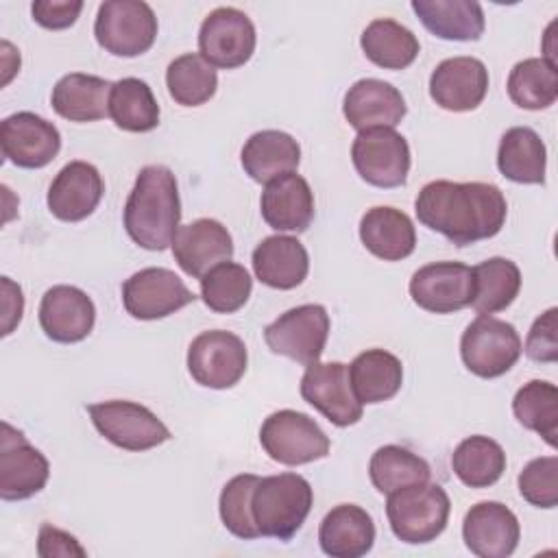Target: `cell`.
<instances>
[{"instance_id": "f1b7e54d", "label": "cell", "mask_w": 558, "mask_h": 558, "mask_svg": "<svg viewBox=\"0 0 558 558\" xmlns=\"http://www.w3.org/2000/svg\"><path fill=\"white\" fill-rule=\"evenodd\" d=\"M244 172L255 183H268L286 172H294L301 161L299 142L277 129H264L253 133L240 153Z\"/></svg>"}, {"instance_id": "30bf717a", "label": "cell", "mask_w": 558, "mask_h": 558, "mask_svg": "<svg viewBox=\"0 0 558 558\" xmlns=\"http://www.w3.org/2000/svg\"><path fill=\"white\" fill-rule=\"evenodd\" d=\"M329 314L318 303H305L283 312L264 329V340L275 355L303 366L320 360L329 338Z\"/></svg>"}, {"instance_id": "ffe728a7", "label": "cell", "mask_w": 558, "mask_h": 558, "mask_svg": "<svg viewBox=\"0 0 558 558\" xmlns=\"http://www.w3.org/2000/svg\"><path fill=\"white\" fill-rule=\"evenodd\" d=\"M488 92V70L475 57H449L429 76L432 100L453 113L473 111Z\"/></svg>"}, {"instance_id": "bcb514c9", "label": "cell", "mask_w": 558, "mask_h": 558, "mask_svg": "<svg viewBox=\"0 0 558 558\" xmlns=\"http://www.w3.org/2000/svg\"><path fill=\"white\" fill-rule=\"evenodd\" d=\"M37 554L41 558H54V556H87L85 547H81V543L76 541V536H72L65 530H59L50 523H44L39 527V536H37Z\"/></svg>"}, {"instance_id": "7402d4cb", "label": "cell", "mask_w": 558, "mask_h": 558, "mask_svg": "<svg viewBox=\"0 0 558 558\" xmlns=\"http://www.w3.org/2000/svg\"><path fill=\"white\" fill-rule=\"evenodd\" d=\"M105 194V183L96 166L87 161L65 163L48 187V209L63 222H81L94 214Z\"/></svg>"}, {"instance_id": "74e56055", "label": "cell", "mask_w": 558, "mask_h": 558, "mask_svg": "<svg viewBox=\"0 0 558 558\" xmlns=\"http://www.w3.org/2000/svg\"><path fill=\"white\" fill-rule=\"evenodd\" d=\"M368 477L377 493L390 495L399 488L429 482L432 469L418 453L401 445H384L371 456Z\"/></svg>"}, {"instance_id": "1f68e13d", "label": "cell", "mask_w": 558, "mask_h": 558, "mask_svg": "<svg viewBox=\"0 0 558 558\" xmlns=\"http://www.w3.org/2000/svg\"><path fill=\"white\" fill-rule=\"evenodd\" d=\"M497 168L514 183L543 185L547 168L545 142L530 126L508 129L499 140Z\"/></svg>"}, {"instance_id": "83f0119b", "label": "cell", "mask_w": 558, "mask_h": 558, "mask_svg": "<svg viewBox=\"0 0 558 558\" xmlns=\"http://www.w3.org/2000/svg\"><path fill=\"white\" fill-rule=\"evenodd\" d=\"M111 85L102 76L70 72L54 83L50 105L57 116L70 122H96L109 116Z\"/></svg>"}, {"instance_id": "ee69618b", "label": "cell", "mask_w": 558, "mask_h": 558, "mask_svg": "<svg viewBox=\"0 0 558 558\" xmlns=\"http://www.w3.org/2000/svg\"><path fill=\"white\" fill-rule=\"evenodd\" d=\"M523 351L530 360L554 364L558 360V310L549 307L532 323Z\"/></svg>"}, {"instance_id": "ac0fdd59", "label": "cell", "mask_w": 558, "mask_h": 558, "mask_svg": "<svg viewBox=\"0 0 558 558\" xmlns=\"http://www.w3.org/2000/svg\"><path fill=\"white\" fill-rule=\"evenodd\" d=\"M170 246L179 268L194 279H203L211 268L233 257V238L229 229L214 218L181 225Z\"/></svg>"}, {"instance_id": "2e32d148", "label": "cell", "mask_w": 558, "mask_h": 558, "mask_svg": "<svg viewBox=\"0 0 558 558\" xmlns=\"http://www.w3.org/2000/svg\"><path fill=\"white\" fill-rule=\"evenodd\" d=\"M2 157L17 168L37 170L48 166L61 150V133L33 111H17L0 122Z\"/></svg>"}, {"instance_id": "f35d334b", "label": "cell", "mask_w": 558, "mask_h": 558, "mask_svg": "<svg viewBox=\"0 0 558 558\" xmlns=\"http://www.w3.org/2000/svg\"><path fill=\"white\" fill-rule=\"evenodd\" d=\"M512 412L517 421L536 432L549 447L558 442V388L545 379H532L523 384L512 399Z\"/></svg>"}, {"instance_id": "9c48e42d", "label": "cell", "mask_w": 558, "mask_h": 558, "mask_svg": "<svg viewBox=\"0 0 558 558\" xmlns=\"http://www.w3.org/2000/svg\"><path fill=\"white\" fill-rule=\"evenodd\" d=\"M351 161L355 172L368 185L390 190L408 181L410 146L395 129L379 126L360 131L351 144Z\"/></svg>"}, {"instance_id": "4fadbf2b", "label": "cell", "mask_w": 558, "mask_h": 558, "mask_svg": "<svg viewBox=\"0 0 558 558\" xmlns=\"http://www.w3.org/2000/svg\"><path fill=\"white\" fill-rule=\"evenodd\" d=\"M196 301L183 279L168 268L150 266L133 272L122 283V305L137 320L166 318Z\"/></svg>"}, {"instance_id": "7a4b0ae2", "label": "cell", "mask_w": 558, "mask_h": 558, "mask_svg": "<svg viewBox=\"0 0 558 558\" xmlns=\"http://www.w3.org/2000/svg\"><path fill=\"white\" fill-rule=\"evenodd\" d=\"M179 185L168 166H144L124 203V229L146 251H166L181 227Z\"/></svg>"}, {"instance_id": "f546056e", "label": "cell", "mask_w": 558, "mask_h": 558, "mask_svg": "<svg viewBox=\"0 0 558 558\" xmlns=\"http://www.w3.org/2000/svg\"><path fill=\"white\" fill-rule=\"evenodd\" d=\"M421 24L447 41H477L484 35V11L475 0H412Z\"/></svg>"}, {"instance_id": "e0dca14e", "label": "cell", "mask_w": 558, "mask_h": 558, "mask_svg": "<svg viewBox=\"0 0 558 558\" xmlns=\"http://www.w3.org/2000/svg\"><path fill=\"white\" fill-rule=\"evenodd\" d=\"M412 301L432 314H453L473 301V270L462 262H432L410 279Z\"/></svg>"}, {"instance_id": "d6a6232c", "label": "cell", "mask_w": 558, "mask_h": 558, "mask_svg": "<svg viewBox=\"0 0 558 558\" xmlns=\"http://www.w3.org/2000/svg\"><path fill=\"white\" fill-rule=\"evenodd\" d=\"M364 57L384 70H403L421 52L416 35L397 20L377 17L360 35Z\"/></svg>"}, {"instance_id": "ab89813d", "label": "cell", "mask_w": 558, "mask_h": 558, "mask_svg": "<svg viewBox=\"0 0 558 558\" xmlns=\"http://www.w3.org/2000/svg\"><path fill=\"white\" fill-rule=\"evenodd\" d=\"M166 87L170 98L181 107H201L214 98L218 74L198 52H185L170 61L166 70Z\"/></svg>"}, {"instance_id": "603a6c76", "label": "cell", "mask_w": 558, "mask_h": 558, "mask_svg": "<svg viewBox=\"0 0 558 558\" xmlns=\"http://www.w3.org/2000/svg\"><path fill=\"white\" fill-rule=\"evenodd\" d=\"M408 113L401 92L381 78L355 81L342 100V116L357 133L366 129H395Z\"/></svg>"}, {"instance_id": "8fae6325", "label": "cell", "mask_w": 558, "mask_h": 558, "mask_svg": "<svg viewBox=\"0 0 558 558\" xmlns=\"http://www.w3.org/2000/svg\"><path fill=\"white\" fill-rule=\"evenodd\" d=\"M246 366V344L231 331H203L187 347V371L192 379L205 388H233L244 377Z\"/></svg>"}, {"instance_id": "277c9868", "label": "cell", "mask_w": 558, "mask_h": 558, "mask_svg": "<svg viewBox=\"0 0 558 558\" xmlns=\"http://www.w3.org/2000/svg\"><path fill=\"white\" fill-rule=\"evenodd\" d=\"M451 501L440 484L423 482L399 488L386 499V517L392 534L408 545L436 541L449 521Z\"/></svg>"}, {"instance_id": "484cf974", "label": "cell", "mask_w": 558, "mask_h": 558, "mask_svg": "<svg viewBox=\"0 0 558 558\" xmlns=\"http://www.w3.org/2000/svg\"><path fill=\"white\" fill-rule=\"evenodd\" d=\"M360 240L375 257L384 262H401L414 253L416 229L405 211L379 205L366 209L360 218Z\"/></svg>"}, {"instance_id": "5bb4252c", "label": "cell", "mask_w": 558, "mask_h": 558, "mask_svg": "<svg viewBox=\"0 0 558 558\" xmlns=\"http://www.w3.org/2000/svg\"><path fill=\"white\" fill-rule=\"evenodd\" d=\"M50 477L48 458L11 423H0V497L22 501L37 495Z\"/></svg>"}, {"instance_id": "7bdbcfd3", "label": "cell", "mask_w": 558, "mask_h": 558, "mask_svg": "<svg viewBox=\"0 0 558 558\" xmlns=\"http://www.w3.org/2000/svg\"><path fill=\"white\" fill-rule=\"evenodd\" d=\"M521 497L536 508H556L558 504V458L541 456L530 460L517 477Z\"/></svg>"}, {"instance_id": "836d02e7", "label": "cell", "mask_w": 558, "mask_h": 558, "mask_svg": "<svg viewBox=\"0 0 558 558\" xmlns=\"http://www.w3.org/2000/svg\"><path fill=\"white\" fill-rule=\"evenodd\" d=\"M473 270V301L477 314H495L514 303L521 290V270L512 259L488 257Z\"/></svg>"}, {"instance_id": "5b68a950", "label": "cell", "mask_w": 558, "mask_h": 558, "mask_svg": "<svg viewBox=\"0 0 558 558\" xmlns=\"http://www.w3.org/2000/svg\"><path fill=\"white\" fill-rule=\"evenodd\" d=\"M521 351L523 342L514 325L490 314H480L471 320L460 338L464 366L482 379L506 375L521 357Z\"/></svg>"}, {"instance_id": "3957f363", "label": "cell", "mask_w": 558, "mask_h": 558, "mask_svg": "<svg viewBox=\"0 0 558 558\" xmlns=\"http://www.w3.org/2000/svg\"><path fill=\"white\" fill-rule=\"evenodd\" d=\"M314 504L310 482L299 473L259 477L253 490V519L259 536L290 541L305 523Z\"/></svg>"}, {"instance_id": "7dc6e473", "label": "cell", "mask_w": 558, "mask_h": 558, "mask_svg": "<svg viewBox=\"0 0 558 558\" xmlns=\"http://www.w3.org/2000/svg\"><path fill=\"white\" fill-rule=\"evenodd\" d=\"M24 314L22 288L9 277H2V336H9L20 325Z\"/></svg>"}, {"instance_id": "d4e9b609", "label": "cell", "mask_w": 558, "mask_h": 558, "mask_svg": "<svg viewBox=\"0 0 558 558\" xmlns=\"http://www.w3.org/2000/svg\"><path fill=\"white\" fill-rule=\"evenodd\" d=\"M255 277L275 290H292L301 286L310 272L307 248L292 235H268L251 255Z\"/></svg>"}, {"instance_id": "44dd1931", "label": "cell", "mask_w": 558, "mask_h": 558, "mask_svg": "<svg viewBox=\"0 0 558 558\" xmlns=\"http://www.w3.org/2000/svg\"><path fill=\"white\" fill-rule=\"evenodd\" d=\"M96 323L94 301L76 286H52L39 303V325L46 338L61 344L85 340Z\"/></svg>"}, {"instance_id": "e575fe53", "label": "cell", "mask_w": 558, "mask_h": 558, "mask_svg": "<svg viewBox=\"0 0 558 558\" xmlns=\"http://www.w3.org/2000/svg\"><path fill=\"white\" fill-rule=\"evenodd\" d=\"M109 118L129 133H148L159 124V105L150 85L142 78L126 76L111 85Z\"/></svg>"}, {"instance_id": "4316f807", "label": "cell", "mask_w": 558, "mask_h": 558, "mask_svg": "<svg viewBox=\"0 0 558 558\" xmlns=\"http://www.w3.org/2000/svg\"><path fill=\"white\" fill-rule=\"evenodd\" d=\"M320 549L331 558H360L373 549V517L355 504L333 506L318 527Z\"/></svg>"}, {"instance_id": "f6af8a7d", "label": "cell", "mask_w": 558, "mask_h": 558, "mask_svg": "<svg viewBox=\"0 0 558 558\" xmlns=\"http://www.w3.org/2000/svg\"><path fill=\"white\" fill-rule=\"evenodd\" d=\"M81 11V0H37L31 4L33 20L48 31L70 28L78 20Z\"/></svg>"}, {"instance_id": "7c38bea8", "label": "cell", "mask_w": 558, "mask_h": 558, "mask_svg": "<svg viewBox=\"0 0 558 558\" xmlns=\"http://www.w3.org/2000/svg\"><path fill=\"white\" fill-rule=\"evenodd\" d=\"M255 44V24L235 7L214 9L198 28V54L220 70L244 65L253 57Z\"/></svg>"}, {"instance_id": "d6986e66", "label": "cell", "mask_w": 558, "mask_h": 558, "mask_svg": "<svg viewBox=\"0 0 558 558\" xmlns=\"http://www.w3.org/2000/svg\"><path fill=\"white\" fill-rule=\"evenodd\" d=\"M521 538L517 514L501 501H480L462 521V541L480 558H508Z\"/></svg>"}, {"instance_id": "9a60e30c", "label": "cell", "mask_w": 558, "mask_h": 558, "mask_svg": "<svg viewBox=\"0 0 558 558\" xmlns=\"http://www.w3.org/2000/svg\"><path fill=\"white\" fill-rule=\"evenodd\" d=\"M299 390L301 397L336 427H349L362 418V403L351 388L349 366L342 362L310 364L301 377Z\"/></svg>"}, {"instance_id": "60d3db41", "label": "cell", "mask_w": 558, "mask_h": 558, "mask_svg": "<svg viewBox=\"0 0 558 558\" xmlns=\"http://www.w3.org/2000/svg\"><path fill=\"white\" fill-rule=\"evenodd\" d=\"M198 281L203 303L218 314H233L242 310L253 292V279L248 270L231 259L218 264Z\"/></svg>"}, {"instance_id": "4dcf8cb0", "label": "cell", "mask_w": 558, "mask_h": 558, "mask_svg": "<svg viewBox=\"0 0 558 558\" xmlns=\"http://www.w3.org/2000/svg\"><path fill=\"white\" fill-rule=\"evenodd\" d=\"M349 379L362 405L384 403L401 390L403 364L386 349H366L349 364Z\"/></svg>"}, {"instance_id": "b9f144b4", "label": "cell", "mask_w": 558, "mask_h": 558, "mask_svg": "<svg viewBox=\"0 0 558 558\" xmlns=\"http://www.w3.org/2000/svg\"><path fill=\"white\" fill-rule=\"evenodd\" d=\"M259 477L253 473H240L231 477L218 499V512L222 519V525L238 538L242 541H253L259 538V530L253 519V490L257 486Z\"/></svg>"}, {"instance_id": "d590c367", "label": "cell", "mask_w": 558, "mask_h": 558, "mask_svg": "<svg viewBox=\"0 0 558 558\" xmlns=\"http://www.w3.org/2000/svg\"><path fill=\"white\" fill-rule=\"evenodd\" d=\"M451 469L464 486L488 488L506 471V451L488 436H466L451 453Z\"/></svg>"}, {"instance_id": "cb8c5ba5", "label": "cell", "mask_w": 558, "mask_h": 558, "mask_svg": "<svg viewBox=\"0 0 558 558\" xmlns=\"http://www.w3.org/2000/svg\"><path fill=\"white\" fill-rule=\"evenodd\" d=\"M259 209L270 229L303 233L314 220V192L301 174L286 172L266 183Z\"/></svg>"}, {"instance_id": "ba28073f", "label": "cell", "mask_w": 558, "mask_h": 558, "mask_svg": "<svg viewBox=\"0 0 558 558\" xmlns=\"http://www.w3.org/2000/svg\"><path fill=\"white\" fill-rule=\"evenodd\" d=\"M87 412L98 434L124 451H148L172 438L166 423L135 401L111 399L89 403Z\"/></svg>"}, {"instance_id": "8992f818", "label": "cell", "mask_w": 558, "mask_h": 558, "mask_svg": "<svg viewBox=\"0 0 558 558\" xmlns=\"http://www.w3.org/2000/svg\"><path fill=\"white\" fill-rule=\"evenodd\" d=\"M259 442L270 460L286 466H301L329 456V436L318 423L296 410L268 414L259 429Z\"/></svg>"}, {"instance_id": "6da1fadb", "label": "cell", "mask_w": 558, "mask_h": 558, "mask_svg": "<svg viewBox=\"0 0 558 558\" xmlns=\"http://www.w3.org/2000/svg\"><path fill=\"white\" fill-rule=\"evenodd\" d=\"M414 211L423 227L445 235L456 246H466L495 238L501 231L508 203L493 183L438 179L421 187Z\"/></svg>"}, {"instance_id": "8d00e7d4", "label": "cell", "mask_w": 558, "mask_h": 558, "mask_svg": "<svg viewBox=\"0 0 558 558\" xmlns=\"http://www.w3.org/2000/svg\"><path fill=\"white\" fill-rule=\"evenodd\" d=\"M506 87L517 107L541 111L551 107L558 98V70L543 57H530L514 63Z\"/></svg>"}, {"instance_id": "52a82bcc", "label": "cell", "mask_w": 558, "mask_h": 558, "mask_svg": "<svg viewBox=\"0 0 558 558\" xmlns=\"http://www.w3.org/2000/svg\"><path fill=\"white\" fill-rule=\"evenodd\" d=\"M94 37L113 57H140L157 39V17L142 0H107L98 7Z\"/></svg>"}]
</instances>
